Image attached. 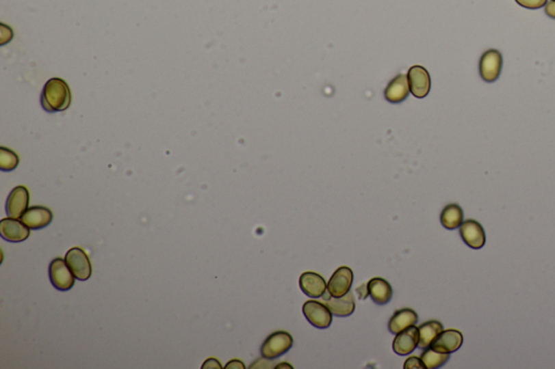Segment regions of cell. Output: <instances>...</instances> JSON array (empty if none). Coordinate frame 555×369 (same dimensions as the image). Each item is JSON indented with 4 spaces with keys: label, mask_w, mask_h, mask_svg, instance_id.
Returning <instances> with one entry per match:
<instances>
[{
    "label": "cell",
    "mask_w": 555,
    "mask_h": 369,
    "mask_svg": "<svg viewBox=\"0 0 555 369\" xmlns=\"http://www.w3.org/2000/svg\"><path fill=\"white\" fill-rule=\"evenodd\" d=\"M72 102L70 89L66 81L51 79L44 83L40 103L48 113L63 112L68 109Z\"/></svg>",
    "instance_id": "cell-1"
},
{
    "label": "cell",
    "mask_w": 555,
    "mask_h": 369,
    "mask_svg": "<svg viewBox=\"0 0 555 369\" xmlns=\"http://www.w3.org/2000/svg\"><path fill=\"white\" fill-rule=\"evenodd\" d=\"M292 346V336L287 331H276L263 343L261 355L267 359H274L287 353Z\"/></svg>",
    "instance_id": "cell-2"
},
{
    "label": "cell",
    "mask_w": 555,
    "mask_h": 369,
    "mask_svg": "<svg viewBox=\"0 0 555 369\" xmlns=\"http://www.w3.org/2000/svg\"><path fill=\"white\" fill-rule=\"evenodd\" d=\"M49 277L51 284L57 290L68 291L74 286L75 276L70 271L66 259L55 258L49 266Z\"/></svg>",
    "instance_id": "cell-3"
},
{
    "label": "cell",
    "mask_w": 555,
    "mask_h": 369,
    "mask_svg": "<svg viewBox=\"0 0 555 369\" xmlns=\"http://www.w3.org/2000/svg\"><path fill=\"white\" fill-rule=\"evenodd\" d=\"M302 312L308 322L319 329H326L331 326L332 312L322 302L313 300L305 302L302 305Z\"/></svg>",
    "instance_id": "cell-4"
},
{
    "label": "cell",
    "mask_w": 555,
    "mask_h": 369,
    "mask_svg": "<svg viewBox=\"0 0 555 369\" xmlns=\"http://www.w3.org/2000/svg\"><path fill=\"white\" fill-rule=\"evenodd\" d=\"M66 261L79 281H87L92 276V263L86 252L79 247L68 250L66 255Z\"/></svg>",
    "instance_id": "cell-5"
},
{
    "label": "cell",
    "mask_w": 555,
    "mask_h": 369,
    "mask_svg": "<svg viewBox=\"0 0 555 369\" xmlns=\"http://www.w3.org/2000/svg\"><path fill=\"white\" fill-rule=\"evenodd\" d=\"M503 59L498 50L490 49L480 57V74L482 81L493 83L497 81L502 70Z\"/></svg>",
    "instance_id": "cell-6"
},
{
    "label": "cell",
    "mask_w": 555,
    "mask_h": 369,
    "mask_svg": "<svg viewBox=\"0 0 555 369\" xmlns=\"http://www.w3.org/2000/svg\"><path fill=\"white\" fill-rule=\"evenodd\" d=\"M406 79L410 92L417 99H423L430 94V76L426 68L420 66H412L408 72Z\"/></svg>",
    "instance_id": "cell-7"
},
{
    "label": "cell",
    "mask_w": 555,
    "mask_h": 369,
    "mask_svg": "<svg viewBox=\"0 0 555 369\" xmlns=\"http://www.w3.org/2000/svg\"><path fill=\"white\" fill-rule=\"evenodd\" d=\"M352 282H354V273H352V269L348 266H341L334 272L333 275L330 278L328 283V292L337 298L345 296L350 292Z\"/></svg>",
    "instance_id": "cell-8"
},
{
    "label": "cell",
    "mask_w": 555,
    "mask_h": 369,
    "mask_svg": "<svg viewBox=\"0 0 555 369\" xmlns=\"http://www.w3.org/2000/svg\"><path fill=\"white\" fill-rule=\"evenodd\" d=\"M29 194L25 187H16L9 194L5 213L8 217L14 219H21L23 213L29 209Z\"/></svg>",
    "instance_id": "cell-9"
},
{
    "label": "cell",
    "mask_w": 555,
    "mask_h": 369,
    "mask_svg": "<svg viewBox=\"0 0 555 369\" xmlns=\"http://www.w3.org/2000/svg\"><path fill=\"white\" fill-rule=\"evenodd\" d=\"M29 228L18 219L5 218L0 221V235L10 243H21L29 237Z\"/></svg>",
    "instance_id": "cell-10"
},
{
    "label": "cell",
    "mask_w": 555,
    "mask_h": 369,
    "mask_svg": "<svg viewBox=\"0 0 555 369\" xmlns=\"http://www.w3.org/2000/svg\"><path fill=\"white\" fill-rule=\"evenodd\" d=\"M419 339H420L419 328L415 326L402 330V333H397L396 338L393 339V352L397 355H409L417 348Z\"/></svg>",
    "instance_id": "cell-11"
},
{
    "label": "cell",
    "mask_w": 555,
    "mask_h": 369,
    "mask_svg": "<svg viewBox=\"0 0 555 369\" xmlns=\"http://www.w3.org/2000/svg\"><path fill=\"white\" fill-rule=\"evenodd\" d=\"M460 235H461L463 242L473 249H480L485 245V231L480 223L475 220L464 221L460 226Z\"/></svg>",
    "instance_id": "cell-12"
},
{
    "label": "cell",
    "mask_w": 555,
    "mask_h": 369,
    "mask_svg": "<svg viewBox=\"0 0 555 369\" xmlns=\"http://www.w3.org/2000/svg\"><path fill=\"white\" fill-rule=\"evenodd\" d=\"M53 219V213L49 209L42 206H34L23 213L21 221L31 230H40L49 226Z\"/></svg>",
    "instance_id": "cell-13"
},
{
    "label": "cell",
    "mask_w": 555,
    "mask_h": 369,
    "mask_svg": "<svg viewBox=\"0 0 555 369\" xmlns=\"http://www.w3.org/2000/svg\"><path fill=\"white\" fill-rule=\"evenodd\" d=\"M463 336L456 329L443 330L432 344L436 351L443 353H454L461 348Z\"/></svg>",
    "instance_id": "cell-14"
},
{
    "label": "cell",
    "mask_w": 555,
    "mask_h": 369,
    "mask_svg": "<svg viewBox=\"0 0 555 369\" xmlns=\"http://www.w3.org/2000/svg\"><path fill=\"white\" fill-rule=\"evenodd\" d=\"M300 287L306 296L311 298H320L328 290V284L324 278L313 272H305L300 275Z\"/></svg>",
    "instance_id": "cell-15"
},
{
    "label": "cell",
    "mask_w": 555,
    "mask_h": 369,
    "mask_svg": "<svg viewBox=\"0 0 555 369\" xmlns=\"http://www.w3.org/2000/svg\"><path fill=\"white\" fill-rule=\"evenodd\" d=\"M409 83L408 79L404 74H399L395 79H391V83L386 87L384 92L386 101L393 105L402 103L409 96Z\"/></svg>",
    "instance_id": "cell-16"
},
{
    "label": "cell",
    "mask_w": 555,
    "mask_h": 369,
    "mask_svg": "<svg viewBox=\"0 0 555 369\" xmlns=\"http://www.w3.org/2000/svg\"><path fill=\"white\" fill-rule=\"evenodd\" d=\"M324 304L331 311L332 314L339 317L350 316L354 313L356 303H354V296L352 292L345 295V296L337 297L331 296L328 294V297L324 296Z\"/></svg>",
    "instance_id": "cell-17"
},
{
    "label": "cell",
    "mask_w": 555,
    "mask_h": 369,
    "mask_svg": "<svg viewBox=\"0 0 555 369\" xmlns=\"http://www.w3.org/2000/svg\"><path fill=\"white\" fill-rule=\"evenodd\" d=\"M367 295L378 305L389 303L393 297V288L389 282L385 281L383 278H372L367 283Z\"/></svg>",
    "instance_id": "cell-18"
},
{
    "label": "cell",
    "mask_w": 555,
    "mask_h": 369,
    "mask_svg": "<svg viewBox=\"0 0 555 369\" xmlns=\"http://www.w3.org/2000/svg\"><path fill=\"white\" fill-rule=\"evenodd\" d=\"M417 314L411 309L396 311L389 322V329L393 335L402 333V330L415 326L417 323Z\"/></svg>",
    "instance_id": "cell-19"
},
{
    "label": "cell",
    "mask_w": 555,
    "mask_h": 369,
    "mask_svg": "<svg viewBox=\"0 0 555 369\" xmlns=\"http://www.w3.org/2000/svg\"><path fill=\"white\" fill-rule=\"evenodd\" d=\"M443 330V325L437 320H430V322L422 324L419 327L420 339H419L417 348H424V350L426 348H430Z\"/></svg>",
    "instance_id": "cell-20"
},
{
    "label": "cell",
    "mask_w": 555,
    "mask_h": 369,
    "mask_svg": "<svg viewBox=\"0 0 555 369\" xmlns=\"http://www.w3.org/2000/svg\"><path fill=\"white\" fill-rule=\"evenodd\" d=\"M441 222L447 230H456L463 223V210L456 204H450L443 208Z\"/></svg>",
    "instance_id": "cell-21"
},
{
    "label": "cell",
    "mask_w": 555,
    "mask_h": 369,
    "mask_svg": "<svg viewBox=\"0 0 555 369\" xmlns=\"http://www.w3.org/2000/svg\"><path fill=\"white\" fill-rule=\"evenodd\" d=\"M450 359L449 353H443L434 350L432 346L425 348V351L421 354V359L426 369H435L443 366Z\"/></svg>",
    "instance_id": "cell-22"
},
{
    "label": "cell",
    "mask_w": 555,
    "mask_h": 369,
    "mask_svg": "<svg viewBox=\"0 0 555 369\" xmlns=\"http://www.w3.org/2000/svg\"><path fill=\"white\" fill-rule=\"evenodd\" d=\"M18 165V156L8 148H0V169L3 172H12Z\"/></svg>",
    "instance_id": "cell-23"
},
{
    "label": "cell",
    "mask_w": 555,
    "mask_h": 369,
    "mask_svg": "<svg viewBox=\"0 0 555 369\" xmlns=\"http://www.w3.org/2000/svg\"><path fill=\"white\" fill-rule=\"evenodd\" d=\"M521 7L527 9H539L547 5V0H515Z\"/></svg>",
    "instance_id": "cell-24"
},
{
    "label": "cell",
    "mask_w": 555,
    "mask_h": 369,
    "mask_svg": "<svg viewBox=\"0 0 555 369\" xmlns=\"http://www.w3.org/2000/svg\"><path fill=\"white\" fill-rule=\"evenodd\" d=\"M404 369H423L425 368L424 364H423L422 359H419L417 356H412V357H409V359H406V363H404Z\"/></svg>",
    "instance_id": "cell-25"
},
{
    "label": "cell",
    "mask_w": 555,
    "mask_h": 369,
    "mask_svg": "<svg viewBox=\"0 0 555 369\" xmlns=\"http://www.w3.org/2000/svg\"><path fill=\"white\" fill-rule=\"evenodd\" d=\"M545 12L547 16L555 18V1L551 0L547 5H545Z\"/></svg>",
    "instance_id": "cell-26"
},
{
    "label": "cell",
    "mask_w": 555,
    "mask_h": 369,
    "mask_svg": "<svg viewBox=\"0 0 555 369\" xmlns=\"http://www.w3.org/2000/svg\"><path fill=\"white\" fill-rule=\"evenodd\" d=\"M202 368H222V365L219 364V361L215 359H209L204 363Z\"/></svg>",
    "instance_id": "cell-27"
},
{
    "label": "cell",
    "mask_w": 555,
    "mask_h": 369,
    "mask_svg": "<svg viewBox=\"0 0 555 369\" xmlns=\"http://www.w3.org/2000/svg\"><path fill=\"white\" fill-rule=\"evenodd\" d=\"M226 368H241L244 369L245 366L243 364L242 361H237V359H233V361H229L227 365H226Z\"/></svg>",
    "instance_id": "cell-28"
},
{
    "label": "cell",
    "mask_w": 555,
    "mask_h": 369,
    "mask_svg": "<svg viewBox=\"0 0 555 369\" xmlns=\"http://www.w3.org/2000/svg\"><path fill=\"white\" fill-rule=\"evenodd\" d=\"M276 368H293V367L287 364V363H281V364L278 365Z\"/></svg>",
    "instance_id": "cell-29"
},
{
    "label": "cell",
    "mask_w": 555,
    "mask_h": 369,
    "mask_svg": "<svg viewBox=\"0 0 555 369\" xmlns=\"http://www.w3.org/2000/svg\"><path fill=\"white\" fill-rule=\"evenodd\" d=\"M553 1H555V0H553Z\"/></svg>",
    "instance_id": "cell-30"
}]
</instances>
